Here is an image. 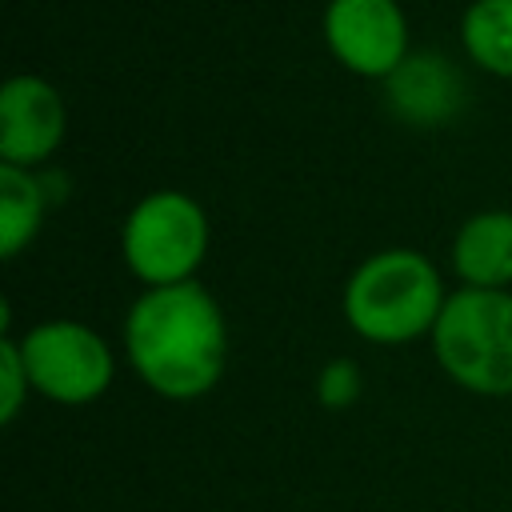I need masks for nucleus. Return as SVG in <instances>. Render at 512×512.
<instances>
[{"instance_id": "f03ea898", "label": "nucleus", "mask_w": 512, "mask_h": 512, "mask_svg": "<svg viewBox=\"0 0 512 512\" xmlns=\"http://www.w3.org/2000/svg\"><path fill=\"white\" fill-rule=\"evenodd\" d=\"M444 300L448 288L440 268L424 252L396 244L364 256L348 272L340 312L360 340L380 348H400L432 336Z\"/></svg>"}, {"instance_id": "f257e3e1", "label": "nucleus", "mask_w": 512, "mask_h": 512, "mask_svg": "<svg viewBox=\"0 0 512 512\" xmlns=\"http://www.w3.org/2000/svg\"><path fill=\"white\" fill-rule=\"evenodd\" d=\"M124 352L132 372L160 400L192 404L208 396L224 376V308L200 280L144 288L124 316Z\"/></svg>"}, {"instance_id": "423d86ee", "label": "nucleus", "mask_w": 512, "mask_h": 512, "mask_svg": "<svg viewBox=\"0 0 512 512\" xmlns=\"http://www.w3.org/2000/svg\"><path fill=\"white\" fill-rule=\"evenodd\" d=\"M320 36L332 60L364 80H388L412 56V32L400 0H328Z\"/></svg>"}, {"instance_id": "6e6552de", "label": "nucleus", "mask_w": 512, "mask_h": 512, "mask_svg": "<svg viewBox=\"0 0 512 512\" xmlns=\"http://www.w3.org/2000/svg\"><path fill=\"white\" fill-rule=\"evenodd\" d=\"M452 272L460 288H512V212L508 208H480L472 212L452 236Z\"/></svg>"}, {"instance_id": "39448f33", "label": "nucleus", "mask_w": 512, "mask_h": 512, "mask_svg": "<svg viewBox=\"0 0 512 512\" xmlns=\"http://www.w3.org/2000/svg\"><path fill=\"white\" fill-rule=\"evenodd\" d=\"M16 344L32 392L52 404L64 408L96 404L116 380V356L108 340L84 320H68V316L40 320L24 336H16Z\"/></svg>"}, {"instance_id": "f8f14e48", "label": "nucleus", "mask_w": 512, "mask_h": 512, "mask_svg": "<svg viewBox=\"0 0 512 512\" xmlns=\"http://www.w3.org/2000/svg\"><path fill=\"white\" fill-rule=\"evenodd\" d=\"M28 396H32V380H28L16 332L0 336V424H16V416L28 404Z\"/></svg>"}, {"instance_id": "20e7f679", "label": "nucleus", "mask_w": 512, "mask_h": 512, "mask_svg": "<svg viewBox=\"0 0 512 512\" xmlns=\"http://www.w3.org/2000/svg\"><path fill=\"white\" fill-rule=\"evenodd\" d=\"M212 224L196 196L180 188H156L140 196L120 228V256L144 288L196 280L208 256Z\"/></svg>"}, {"instance_id": "9d476101", "label": "nucleus", "mask_w": 512, "mask_h": 512, "mask_svg": "<svg viewBox=\"0 0 512 512\" xmlns=\"http://www.w3.org/2000/svg\"><path fill=\"white\" fill-rule=\"evenodd\" d=\"M52 208L48 180L36 168L0 164V256L16 260L44 228V216Z\"/></svg>"}, {"instance_id": "7ed1b4c3", "label": "nucleus", "mask_w": 512, "mask_h": 512, "mask_svg": "<svg viewBox=\"0 0 512 512\" xmlns=\"http://www.w3.org/2000/svg\"><path fill=\"white\" fill-rule=\"evenodd\" d=\"M440 372L476 396H512V288H456L428 336Z\"/></svg>"}, {"instance_id": "0eeeda50", "label": "nucleus", "mask_w": 512, "mask_h": 512, "mask_svg": "<svg viewBox=\"0 0 512 512\" xmlns=\"http://www.w3.org/2000/svg\"><path fill=\"white\" fill-rule=\"evenodd\" d=\"M68 132V104L44 76L16 72L0 88V164L40 168Z\"/></svg>"}, {"instance_id": "ddd939ff", "label": "nucleus", "mask_w": 512, "mask_h": 512, "mask_svg": "<svg viewBox=\"0 0 512 512\" xmlns=\"http://www.w3.org/2000/svg\"><path fill=\"white\" fill-rule=\"evenodd\" d=\"M360 392H364V380H360L356 360H348V356L328 360V364L320 368V376H316V400H320L324 408H332V412L352 408V404L360 400Z\"/></svg>"}, {"instance_id": "9b49d317", "label": "nucleus", "mask_w": 512, "mask_h": 512, "mask_svg": "<svg viewBox=\"0 0 512 512\" xmlns=\"http://www.w3.org/2000/svg\"><path fill=\"white\" fill-rule=\"evenodd\" d=\"M460 48L480 72L512 80V0H472L460 16Z\"/></svg>"}, {"instance_id": "1a4fd4ad", "label": "nucleus", "mask_w": 512, "mask_h": 512, "mask_svg": "<svg viewBox=\"0 0 512 512\" xmlns=\"http://www.w3.org/2000/svg\"><path fill=\"white\" fill-rule=\"evenodd\" d=\"M388 108L408 124H444L464 104V84L456 68L436 52H412L388 80Z\"/></svg>"}]
</instances>
